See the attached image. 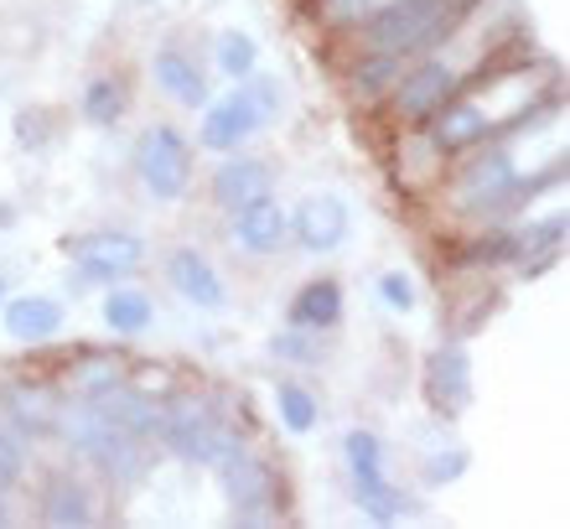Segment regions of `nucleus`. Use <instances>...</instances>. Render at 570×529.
Masks as SVG:
<instances>
[{"label": "nucleus", "instance_id": "nucleus-33", "mask_svg": "<svg viewBox=\"0 0 570 529\" xmlns=\"http://www.w3.org/2000/svg\"><path fill=\"white\" fill-rule=\"evenodd\" d=\"M6 296H11V291H6V275H0V302H6Z\"/></svg>", "mask_w": 570, "mask_h": 529}, {"label": "nucleus", "instance_id": "nucleus-14", "mask_svg": "<svg viewBox=\"0 0 570 529\" xmlns=\"http://www.w3.org/2000/svg\"><path fill=\"white\" fill-rule=\"evenodd\" d=\"M213 203L224 213H239L249 208V203H259V197L275 193V172L265 167V161H255V156H234L228 151L224 161H218V172H213Z\"/></svg>", "mask_w": 570, "mask_h": 529}, {"label": "nucleus", "instance_id": "nucleus-23", "mask_svg": "<svg viewBox=\"0 0 570 529\" xmlns=\"http://www.w3.org/2000/svg\"><path fill=\"white\" fill-rule=\"evenodd\" d=\"M275 415L291 437H312L316 425H322V400L312 394V384H301V379H281L275 384Z\"/></svg>", "mask_w": 570, "mask_h": 529}, {"label": "nucleus", "instance_id": "nucleus-22", "mask_svg": "<svg viewBox=\"0 0 570 529\" xmlns=\"http://www.w3.org/2000/svg\"><path fill=\"white\" fill-rule=\"evenodd\" d=\"M343 457H347V478H353V488H368V483H384L390 478V452H384V437H374L368 425H358V431H347L343 437Z\"/></svg>", "mask_w": 570, "mask_h": 529}, {"label": "nucleus", "instance_id": "nucleus-7", "mask_svg": "<svg viewBox=\"0 0 570 529\" xmlns=\"http://www.w3.org/2000/svg\"><path fill=\"white\" fill-rule=\"evenodd\" d=\"M136 177L156 203H181L193 187V140L177 125H150L136 140Z\"/></svg>", "mask_w": 570, "mask_h": 529}, {"label": "nucleus", "instance_id": "nucleus-10", "mask_svg": "<svg viewBox=\"0 0 570 529\" xmlns=\"http://www.w3.org/2000/svg\"><path fill=\"white\" fill-rule=\"evenodd\" d=\"M425 400H431L435 421H462L472 405V353L462 349V337H451L441 349L425 353Z\"/></svg>", "mask_w": 570, "mask_h": 529}, {"label": "nucleus", "instance_id": "nucleus-27", "mask_svg": "<svg viewBox=\"0 0 570 529\" xmlns=\"http://www.w3.org/2000/svg\"><path fill=\"white\" fill-rule=\"evenodd\" d=\"M213 58H218V68H224V78H234V84H244V78L259 68V42L249 37V31L228 27L213 37Z\"/></svg>", "mask_w": 570, "mask_h": 529}, {"label": "nucleus", "instance_id": "nucleus-12", "mask_svg": "<svg viewBox=\"0 0 570 529\" xmlns=\"http://www.w3.org/2000/svg\"><path fill=\"white\" fill-rule=\"evenodd\" d=\"M166 286L177 291L187 306H197V312H218L228 302V286H224V275H218V265L203 249H193V244H177L166 255Z\"/></svg>", "mask_w": 570, "mask_h": 529}, {"label": "nucleus", "instance_id": "nucleus-20", "mask_svg": "<svg viewBox=\"0 0 570 529\" xmlns=\"http://www.w3.org/2000/svg\"><path fill=\"white\" fill-rule=\"evenodd\" d=\"M285 317H291V327H306V333H332L343 322V286L332 275H316L291 296Z\"/></svg>", "mask_w": 570, "mask_h": 529}, {"label": "nucleus", "instance_id": "nucleus-28", "mask_svg": "<svg viewBox=\"0 0 570 529\" xmlns=\"http://www.w3.org/2000/svg\"><path fill=\"white\" fill-rule=\"evenodd\" d=\"M301 6H306V16H312L327 37H343L353 21H363V16L374 11V6H384V0H301Z\"/></svg>", "mask_w": 570, "mask_h": 529}, {"label": "nucleus", "instance_id": "nucleus-32", "mask_svg": "<svg viewBox=\"0 0 570 529\" xmlns=\"http://www.w3.org/2000/svg\"><path fill=\"white\" fill-rule=\"evenodd\" d=\"M21 472H27V447L11 425H0V493L21 483Z\"/></svg>", "mask_w": 570, "mask_h": 529}, {"label": "nucleus", "instance_id": "nucleus-13", "mask_svg": "<svg viewBox=\"0 0 570 529\" xmlns=\"http://www.w3.org/2000/svg\"><path fill=\"white\" fill-rule=\"evenodd\" d=\"M62 322H68V306L58 302V296H6L0 302V327H6V337L11 343H21V349H42V343H52V337L62 333Z\"/></svg>", "mask_w": 570, "mask_h": 529}, {"label": "nucleus", "instance_id": "nucleus-5", "mask_svg": "<svg viewBox=\"0 0 570 529\" xmlns=\"http://www.w3.org/2000/svg\"><path fill=\"white\" fill-rule=\"evenodd\" d=\"M275 115H281V89H275V78L249 74L239 89H228L224 99H208V105H203L197 146L213 156H228V151H239L265 120H275Z\"/></svg>", "mask_w": 570, "mask_h": 529}, {"label": "nucleus", "instance_id": "nucleus-18", "mask_svg": "<svg viewBox=\"0 0 570 529\" xmlns=\"http://www.w3.org/2000/svg\"><path fill=\"white\" fill-rule=\"evenodd\" d=\"M37 519L62 529H83L94 525V488L78 472H52L47 488L37 493Z\"/></svg>", "mask_w": 570, "mask_h": 529}, {"label": "nucleus", "instance_id": "nucleus-29", "mask_svg": "<svg viewBox=\"0 0 570 529\" xmlns=\"http://www.w3.org/2000/svg\"><path fill=\"white\" fill-rule=\"evenodd\" d=\"M271 359L281 363H322L327 359V343L316 333H306V327H285V333L271 337Z\"/></svg>", "mask_w": 570, "mask_h": 529}, {"label": "nucleus", "instance_id": "nucleus-4", "mask_svg": "<svg viewBox=\"0 0 570 529\" xmlns=\"http://www.w3.org/2000/svg\"><path fill=\"white\" fill-rule=\"evenodd\" d=\"M52 437L78 457L89 462L105 483L115 488H136L150 472L146 457V437H130L125 425H115L109 415L89 405V400H58V415H52Z\"/></svg>", "mask_w": 570, "mask_h": 529}, {"label": "nucleus", "instance_id": "nucleus-8", "mask_svg": "<svg viewBox=\"0 0 570 529\" xmlns=\"http://www.w3.org/2000/svg\"><path fill=\"white\" fill-rule=\"evenodd\" d=\"M218 488H224V503L234 509L239 525H265L275 519V503H281V488H275V468L249 447H234L218 462Z\"/></svg>", "mask_w": 570, "mask_h": 529}, {"label": "nucleus", "instance_id": "nucleus-9", "mask_svg": "<svg viewBox=\"0 0 570 529\" xmlns=\"http://www.w3.org/2000/svg\"><path fill=\"white\" fill-rule=\"evenodd\" d=\"M68 259H73L78 281L115 286V281H125V275H136L146 265V239L130 234V228H94V234L68 239Z\"/></svg>", "mask_w": 570, "mask_h": 529}, {"label": "nucleus", "instance_id": "nucleus-30", "mask_svg": "<svg viewBox=\"0 0 570 529\" xmlns=\"http://www.w3.org/2000/svg\"><path fill=\"white\" fill-rule=\"evenodd\" d=\"M466 468H472V452L466 447H441V452L425 457V488H451L456 478H466Z\"/></svg>", "mask_w": 570, "mask_h": 529}, {"label": "nucleus", "instance_id": "nucleus-2", "mask_svg": "<svg viewBox=\"0 0 570 529\" xmlns=\"http://www.w3.org/2000/svg\"><path fill=\"white\" fill-rule=\"evenodd\" d=\"M513 47H519V6L513 0H472L462 21L431 52L410 62L405 78L394 84V94L384 99L390 120L405 130L425 125L451 94H462V84H472L482 68H493Z\"/></svg>", "mask_w": 570, "mask_h": 529}, {"label": "nucleus", "instance_id": "nucleus-3", "mask_svg": "<svg viewBox=\"0 0 570 529\" xmlns=\"http://www.w3.org/2000/svg\"><path fill=\"white\" fill-rule=\"evenodd\" d=\"M466 6H472V0H384V6H374L363 21H353V27H347L343 37H332V42H343V58H353V52L421 58V52H431V47L462 21Z\"/></svg>", "mask_w": 570, "mask_h": 529}, {"label": "nucleus", "instance_id": "nucleus-17", "mask_svg": "<svg viewBox=\"0 0 570 529\" xmlns=\"http://www.w3.org/2000/svg\"><path fill=\"white\" fill-rule=\"evenodd\" d=\"M58 390H47V384H31V379H21V384H6L0 390V410H6V425H11L21 441L31 437H52V415H58Z\"/></svg>", "mask_w": 570, "mask_h": 529}, {"label": "nucleus", "instance_id": "nucleus-1", "mask_svg": "<svg viewBox=\"0 0 570 529\" xmlns=\"http://www.w3.org/2000/svg\"><path fill=\"white\" fill-rule=\"evenodd\" d=\"M550 105H566V74H560V62L544 58V52L519 58V47H513L493 68H482L472 84H462V94H451L446 105L435 109L425 125H415V130L431 140V151L441 161H451V156L472 151L482 140H498V136H509V130H519V125L534 120Z\"/></svg>", "mask_w": 570, "mask_h": 529}, {"label": "nucleus", "instance_id": "nucleus-21", "mask_svg": "<svg viewBox=\"0 0 570 529\" xmlns=\"http://www.w3.org/2000/svg\"><path fill=\"white\" fill-rule=\"evenodd\" d=\"M99 317H105V327L115 337H140L150 322H156V306H150L146 291L120 286V291H109L105 302H99Z\"/></svg>", "mask_w": 570, "mask_h": 529}, {"label": "nucleus", "instance_id": "nucleus-15", "mask_svg": "<svg viewBox=\"0 0 570 529\" xmlns=\"http://www.w3.org/2000/svg\"><path fill=\"white\" fill-rule=\"evenodd\" d=\"M150 78H156V89H161L177 109H203L213 99L203 62H197L193 52H181V47H156V58H150Z\"/></svg>", "mask_w": 570, "mask_h": 529}, {"label": "nucleus", "instance_id": "nucleus-26", "mask_svg": "<svg viewBox=\"0 0 570 529\" xmlns=\"http://www.w3.org/2000/svg\"><path fill=\"white\" fill-rule=\"evenodd\" d=\"M353 503H358L363 519H374V525H394V519H410L415 509H421L415 493L394 488L390 478H384V483H368V488H353Z\"/></svg>", "mask_w": 570, "mask_h": 529}, {"label": "nucleus", "instance_id": "nucleus-24", "mask_svg": "<svg viewBox=\"0 0 570 529\" xmlns=\"http://www.w3.org/2000/svg\"><path fill=\"white\" fill-rule=\"evenodd\" d=\"M78 115H83L94 130H115V125L130 115V94L120 89V78H89V84H83V99H78Z\"/></svg>", "mask_w": 570, "mask_h": 529}, {"label": "nucleus", "instance_id": "nucleus-19", "mask_svg": "<svg viewBox=\"0 0 570 529\" xmlns=\"http://www.w3.org/2000/svg\"><path fill=\"white\" fill-rule=\"evenodd\" d=\"M285 208L281 203H275V193L271 197H259V203H249V208H239L234 213V228H228V234H234V244H239L244 255H275V249H281L285 244Z\"/></svg>", "mask_w": 570, "mask_h": 529}, {"label": "nucleus", "instance_id": "nucleus-6", "mask_svg": "<svg viewBox=\"0 0 570 529\" xmlns=\"http://www.w3.org/2000/svg\"><path fill=\"white\" fill-rule=\"evenodd\" d=\"M156 441L177 462H193V468H218L224 452L239 447V431L218 405L208 400H177V405H161V425H156Z\"/></svg>", "mask_w": 570, "mask_h": 529}, {"label": "nucleus", "instance_id": "nucleus-11", "mask_svg": "<svg viewBox=\"0 0 570 529\" xmlns=\"http://www.w3.org/2000/svg\"><path fill=\"white\" fill-rule=\"evenodd\" d=\"M285 234L306 249V255H332L347 244V228H353V213L337 193H306L296 208L285 213Z\"/></svg>", "mask_w": 570, "mask_h": 529}, {"label": "nucleus", "instance_id": "nucleus-25", "mask_svg": "<svg viewBox=\"0 0 570 529\" xmlns=\"http://www.w3.org/2000/svg\"><path fill=\"white\" fill-rule=\"evenodd\" d=\"M68 379L78 384V400H94V394H105V390H115V384H125V379H130V369H125L120 353L94 349V353H83V359L68 369Z\"/></svg>", "mask_w": 570, "mask_h": 529}, {"label": "nucleus", "instance_id": "nucleus-16", "mask_svg": "<svg viewBox=\"0 0 570 529\" xmlns=\"http://www.w3.org/2000/svg\"><path fill=\"white\" fill-rule=\"evenodd\" d=\"M415 58H394V52H353L343 62V89L353 105H384L394 94V84L405 78V68Z\"/></svg>", "mask_w": 570, "mask_h": 529}, {"label": "nucleus", "instance_id": "nucleus-31", "mask_svg": "<svg viewBox=\"0 0 570 529\" xmlns=\"http://www.w3.org/2000/svg\"><path fill=\"white\" fill-rule=\"evenodd\" d=\"M379 302L405 317V312H415V306H421V291H415V281H410L405 271H384V275H379Z\"/></svg>", "mask_w": 570, "mask_h": 529}]
</instances>
